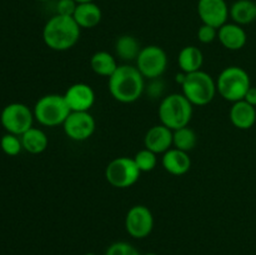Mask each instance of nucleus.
<instances>
[{
    "label": "nucleus",
    "instance_id": "nucleus-1",
    "mask_svg": "<svg viewBox=\"0 0 256 255\" xmlns=\"http://www.w3.org/2000/svg\"><path fill=\"white\" fill-rule=\"evenodd\" d=\"M109 92L116 102L132 104L139 100L145 92V78L136 66L119 65L108 82Z\"/></svg>",
    "mask_w": 256,
    "mask_h": 255
},
{
    "label": "nucleus",
    "instance_id": "nucleus-2",
    "mask_svg": "<svg viewBox=\"0 0 256 255\" xmlns=\"http://www.w3.org/2000/svg\"><path fill=\"white\" fill-rule=\"evenodd\" d=\"M80 32L82 29L74 18L55 14L45 22L42 40L49 49L55 52H66L79 42Z\"/></svg>",
    "mask_w": 256,
    "mask_h": 255
},
{
    "label": "nucleus",
    "instance_id": "nucleus-3",
    "mask_svg": "<svg viewBox=\"0 0 256 255\" xmlns=\"http://www.w3.org/2000/svg\"><path fill=\"white\" fill-rule=\"evenodd\" d=\"M192 106L194 105L182 95V92H174L162 98L158 109L160 124L165 125L172 132L188 126L192 118Z\"/></svg>",
    "mask_w": 256,
    "mask_h": 255
},
{
    "label": "nucleus",
    "instance_id": "nucleus-4",
    "mask_svg": "<svg viewBox=\"0 0 256 255\" xmlns=\"http://www.w3.org/2000/svg\"><path fill=\"white\" fill-rule=\"evenodd\" d=\"M250 86L252 82L248 72L236 65L222 69L216 79L218 92L222 99L230 102L244 100Z\"/></svg>",
    "mask_w": 256,
    "mask_h": 255
},
{
    "label": "nucleus",
    "instance_id": "nucleus-5",
    "mask_svg": "<svg viewBox=\"0 0 256 255\" xmlns=\"http://www.w3.org/2000/svg\"><path fill=\"white\" fill-rule=\"evenodd\" d=\"M182 95L195 106H205L216 95V80L204 70L189 72L182 85Z\"/></svg>",
    "mask_w": 256,
    "mask_h": 255
},
{
    "label": "nucleus",
    "instance_id": "nucleus-6",
    "mask_svg": "<svg viewBox=\"0 0 256 255\" xmlns=\"http://www.w3.org/2000/svg\"><path fill=\"white\" fill-rule=\"evenodd\" d=\"M34 118L40 125L48 128L64 124L70 114V109L65 102L64 95L48 94L39 98L34 105Z\"/></svg>",
    "mask_w": 256,
    "mask_h": 255
},
{
    "label": "nucleus",
    "instance_id": "nucleus-7",
    "mask_svg": "<svg viewBox=\"0 0 256 255\" xmlns=\"http://www.w3.org/2000/svg\"><path fill=\"white\" fill-rule=\"evenodd\" d=\"M142 172L135 164L132 158H115L105 169V179L112 186L118 189H126L132 186L139 180Z\"/></svg>",
    "mask_w": 256,
    "mask_h": 255
},
{
    "label": "nucleus",
    "instance_id": "nucleus-8",
    "mask_svg": "<svg viewBox=\"0 0 256 255\" xmlns=\"http://www.w3.org/2000/svg\"><path fill=\"white\" fill-rule=\"evenodd\" d=\"M34 112L22 102H12L2 109L0 122L6 132L22 136L25 132L32 128Z\"/></svg>",
    "mask_w": 256,
    "mask_h": 255
},
{
    "label": "nucleus",
    "instance_id": "nucleus-9",
    "mask_svg": "<svg viewBox=\"0 0 256 255\" xmlns=\"http://www.w3.org/2000/svg\"><path fill=\"white\" fill-rule=\"evenodd\" d=\"M136 68L145 79L162 78L168 68V55L162 48L158 45H148L142 48L136 58Z\"/></svg>",
    "mask_w": 256,
    "mask_h": 255
},
{
    "label": "nucleus",
    "instance_id": "nucleus-10",
    "mask_svg": "<svg viewBox=\"0 0 256 255\" xmlns=\"http://www.w3.org/2000/svg\"><path fill=\"white\" fill-rule=\"evenodd\" d=\"M154 229V216L152 210L145 205H134L125 215V230L134 239L149 236Z\"/></svg>",
    "mask_w": 256,
    "mask_h": 255
},
{
    "label": "nucleus",
    "instance_id": "nucleus-11",
    "mask_svg": "<svg viewBox=\"0 0 256 255\" xmlns=\"http://www.w3.org/2000/svg\"><path fill=\"white\" fill-rule=\"evenodd\" d=\"M95 128L96 122L89 112H70L62 124L65 135L74 142H85L92 138Z\"/></svg>",
    "mask_w": 256,
    "mask_h": 255
},
{
    "label": "nucleus",
    "instance_id": "nucleus-12",
    "mask_svg": "<svg viewBox=\"0 0 256 255\" xmlns=\"http://www.w3.org/2000/svg\"><path fill=\"white\" fill-rule=\"evenodd\" d=\"M198 15L202 24L219 29L229 19V5L225 0H199Z\"/></svg>",
    "mask_w": 256,
    "mask_h": 255
},
{
    "label": "nucleus",
    "instance_id": "nucleus-13",
    "mask_svg": "<svg viewBox=\"0 0 256 255\" xmlns=\"http://www.w3.org/2000/svg\"><path fill=\"white\" fill-rule=\"evenodd\" d=\"M70 112H89L95 102V92L86 82L70 85L64 94Z\"/></svg>",
    "mask_w": 256,
    "mask_h": 255
},
{
    "label": "nucleus",
    "instance_id": "nucleus-14",
    "mask_svg": "<svg viewBox=\"0 0 256 255\" xmlns=\"http://www.w3.org/2000/svg\"><path fill=\"white\" fill-rule=\"evenodd\" d=\"M144 148L155 154H164L172 148V130L162 124L154 125L144 136Z\"/></svg>",
    "mask_w": 256,
    "mask_h": 255
},
{
    "label": "nucleus",
    "instance_id": "nucleus-15",
    "mask_svg": "<svg viewBox=\"0 0 256 255\" xmlns=\"http://www.w3.org/2000/svg\"><path fill=\"white\" fill-rule=\"evenodd\" d=\"M218 39L225 49L236 52L245 46L248 42V35L242 25H238L235 22H225L222 26L218 29Z\"/></svg>",
    "mask_w": 256,
    "mask_h": 255
},
{
    "label": "nucleus",
    "instance_id": "nucleus-16",
    "mask_svg": "<svg viewBox=\"0 0 256 255\" xmlns=\"http://www.w3.org/2000/svg\"><path fill=\"white\" fill-rule=\"evenodd\" d=\"M162 165L165 172L169 174L182 176L186 174L192 168V159L189 156V152L172 148L162 154Z\"/></svg>",
    "mask_w": 256,
    "mask_h": 255
},
{
    "label": "nucleus",
    "instance_id": "nucleus-17",
    "mask_svg": "<svg viewBox=\"0 0 256 255\" xmlns=\"http://www.w3.org/2000/svg\"><path fill=\"white\" fill-rule=\"evenodd\" d=\"M232 124L240 130L252 129L256 124V108L245 100L232 102L229 112Z\"/></svg>",
    "mask_w": 256,
    "mask_h": 255
},
{
    "label": "nucleus",
    "instance_id": "nucleus-18",
    "mask_svg": "<svg viewBox=\"0 0 256 255\" xmlns=\"http://www.w3.org/2000/svg\"><path fill=\"white\" fill-rule=\"evenodd\" d=\"M72 18L80 26V29H92L100 24L102 12L99 5L95 4L94 2H82V4H78Z\"/></svg>",
    "mask_w": 256,
    "mask_h": 255
},
{
    "label": "nucleus",
    "instance_id": "nucleus-19",
    "mask_svg": "<svg viewBox=\"0 0 256 255\" xmlns=\"http://www.w3.org/2000/svg\"><path fill=\"white\" fill-rule=\"evenodd\" d=\"M202 62H204L202 52L195 45L184 46L178 55V64H179L180 70L185 74L202 70Z\"/></svg>",
    "mask_w": 256,
    "mask_h": 255
},
{
    "label": "nucleus",
    "instance_id": "nucleus-20",
    "mask_svg": "<svg viewBox=\"0 0 256 255\" xmlns=\"http://www.w3.org/2000/svg\"><path fill=\"white\" fill-rule=\"evenodd\" d=\"M229 16L238 25H249L256 20V2L236 0L229 8Z\"/></svg>",
    "mask_w": 256,
    "mask_h": 255
},
{
    "label": "nucleus",
    "instance_id": "nucleus-21",
    "mask_svg": "<svg viewBox=\"0 0 256 255\" xmlns=\"http://www.w3.org/2000/svg\"><path fill=\"white\" fill-rule=\"evenodd\" d=\"M118 66L119 65H118L116 58L110 54L109 52H105V50L94 52L92 56L90 58V68H92V72L96 75L105 76L108 79L114 74Z\"/></svg>",
    "mask_w": 256,
    "mask_h": 255
},
{
    "label": "nucleus",
    "instance_id": "nucleus-22",
    "mask_svg": "<svg viewBox=\"0 0 256 255\" xmlns=\"http://www.w3.org/2000/svg\"><path fill=\"white\" fill-rule=\"evenodd\" d=\"M22 144V149L26 150L30 154H42L45 152L49 144V139H48L46 134L42 132L39 128H30L28 132L20 136Z\"/></svg>",
    "mask_w": 256,
    "mask_h": 255
},
{
    "label": "nucleus",
    "instance_id": "nucleus-23",
    "mask_svg": "<svg viewBox=\"0 0 256 255\" xmlns=\"http://www.w3.org/2000/svg\"><path fill=\"white\" fill-rule=\"evenodd\" d=\"M140 50H142L140 42L132 35H122L115 42V54L119 59L124 60V62L136 60V58L140 54Z\"/></svg>",
    "mask_w": 256,
    "mask_h": 255
},
{
    "label": "nucleus",
    "instance_id": "nucleus-24",
    "mask_svg": "<svg viewBox=\"0 0 256 255\" xmlns=\"http://www.w3.org/2000/svg\"><path fill=\"white\" fill-rule=\"evenodd\" d=\"M198 144V135L189 125L172 132V146L182 152H192Z\"/></svg>",
    "mask_w": 256,
    "mask_h": 255
},
{
    "label": "nucleus",
    "instance_id": "nucleus-25",
    "mask_svg": "<svg viewBox=\"0 0 256 255\" xmlns=\"http://www.w3.org/2000/svg\"><path fill=\"white\" fill-rule=\"evenodd\" d=\"M158 154L152 152L149 149H142L135 154V156L132 158L136 164V166L139 168V170L142 172H149L152 170H154L156 168L158 164Z\"/></svg>",
    "mask_w": 256,
    "mask_h": 255
},
{
    "label": "nucleus",
    "instance_id": "nucleus-26",
    "mask_svg": "<svg viewBox=\"0 0 256 255\" xmlns=\"http://www.w3.org/2000/svg\"><path fill=\"white\" fill-rule=\"evenodd\" d=\"M0 148L9 156H15L22 150V144L20 136L6 132L0 139Z\"/></svg>",
    "mask_w": 256,
    "mask_h": 255
},
{
    "label": "nucleus",
    "instance_id": "nucleus-27",
    "mask_svg": "<svg viewBox=\"0 0 256 255\" xmlns=\"http://www.w3.org/2000/svg\"><path fill=\"white\" fill-rule=\"evenodd\" d=\"M105 255H140L139 252L126 242H115L109 245Z\"/></svg>",
    "mask_w": 256,
    "mask_h": 255
},
{
    "label": "nucleus",
    "instance_id": "nucleus-28",
    "mask_svg": "<svg viewBox=\"0 0 256 255\" xmlns=\"http://www.w3.org/2000/svg\"><path fill=\"white\" fill-rule=\"evenodd\" d=\"M218 38V29L212 25L202 24L198 29V39L202 44H210Z\"/></svg>",
    "mask_w": 256,
    "mask_h": 255
},
{
    "label": "nucleus",
    "instance_id": "nucleus-29",
    "mask_svg": "<svg viewBox=\"0 0 256 255\" xmlns=\"http://www.w3.org/2000/svg\"><path fill=\"white\" fill-rule=\"evenodd\" d=\"M164 90H165V84L160 78L149 80V84L148 85L145 84V92H146L152 99L162 98V94H164Z\"/></svg>",
    "mask_w": 256,
    "mask_h": 255
},
{
    "label": "nucleus",
    "instance_id": "nucleus-30",
    "mask_svg": "<svg viewBox=\"0 0 256 255\" xmlns=\"http://www.w3.org/2000/svg\"><path fill=\"white\" fill-rule=\"evenodd\" d=\"M78 2L75 0H59L56 4V14L64 15V16H72Z\"/></svg>",
    "mask_w": 256,
    "mask_h": 255
},
{
    "label": "nucleus",
    "instance_id": "nucleus-31",
    "mask_svg": "<svg viewBox=\"0 0 256 255\" xmlns=\"http://www.w3.org/2000/svg\"><path fill=\"white\" fill-rule=\"evenodd\" d=\"M244 100L246 102H249L250 105H252V106L256 108V86L249 88V90H248L246 94H245Z\"/></svg>",
    "mask_w": 256,
    "mask_h": 255
},
{
    "label": "nucleus",
    "instance_id": "nucleus-32",
    "mask_svg": "<svg viewBox=\"0 0 256 255\" xmlns=\"http://www.w3.org/2000/svg\"><path fill=\"white\" fill-rule=\"evenodd\" d=\"M185 76H186V74H185V72H179V74H176V76H175V80H176V82L178 84H180V85H182V82H184V80H185Z\"/></svg>",
    "mask_w": 256,
    "mask_h": 255
},
{
    "label": "nucleus",
    "instance_id": "nucleus-33",
    "mask_svg": "<svg viewBox=\"0 0 256 255\" xmlns=\"http://www.w3.org/2000/svg\"><path fill=\"white\" fill-rule=\"evenodd\" d=\"M75 2H76L78 4H82V2H95V0H75Z\"/></svg>",
    "mask_w": 256,
    "mask_h": 255
},
{
    "label": "nucleus",
    "instance_id": "nucleus-34",
    "mask_svg": "<svg viewBox=\"0 0 256 255\" xmlns=\"http://www.w3.org/2000/svg\"><path fill=\"white\" fill-rule=\"evenodd\" d=\"M144 255H158V254H155V252H148V254H144Z\"/></svg>",
    "mask_w": 256,
    "mask_h": 255
},
{
    "label": "nucleus",
    "instance_id": "nucleus-35",
    "mask_svg": "<svg viewBox=\"0 0 256 255\" xmlns=\"http://www.w3.org/2000/svg\"><path fill=\"white\" fill-rule=\"evenodd\" d=\"M84 255H96V254H94V252H86V254H84Z\"/></svg>",
    "mask_w": 256,
    "mask_h": 255
},
{
    "label": "nucleus",
    "instance_id": "nucleus-36",
    "mask_svg": "<svg viewBox=\"0 0 256 255\" xmlns=\"http://www.w3.org/2000/svg\"><path fill=\"white\" fill-rule=\"evenodd\" d=\"M38 2H49V0H38Z\"/></svg>",
    "mask_w": 256,
    "mask_h": 255
}]
</instances>
